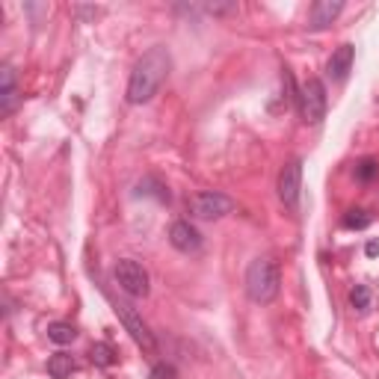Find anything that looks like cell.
<instances>
[{"mask_svg":"<svg viewBox=\"0 0 379 379\" xmlns=\"http://www.w3.org/2000/svg\"><path fill=\"white\" fill-rule=\"evenodd\" d=\"M172 71V56L163 45L148 48L143 56L133 63L131 81H128V101L131 104H148L151 98L161 92L163 81Z\"/></svg>","mask_w":379,"mask_h":379,"instance_id":"6da1fadb","label":"cell"},{"mask_svg":"<svg viewBox=\"0 0 379 379\" xmlns=\"http://www.w3.org/2000/svg\"><path fill=\"white\" fill-rule=\"evenodd\" d=\"M282 290V270L273 258H255L246 267V293L252 303L258 305H270L273 299Z\"/></svg>","mask_w":379,"mask_h":379,"instance_id":"7a4b0ae2","label":"cell"},{"mask_svg":"<svg viewBox=\"0 0 379 379\" xmlns=\"http://www.w3.org/2000/svg\"><path fill=\"white\" fill-rule=\"evenodd\" d=\"M113 308H116V314H118V320H122L125 332L133 338V344L143 350L146 355H157V338H154V332L148 329V323L143 320V314H139L131 303H125V299H118Z\"/></svg>","mask_w":379,"mask_h":379,"instance_id":"3957f363","label":"cell"},{"mask_svg":"<svg viewBox=\"0 0 379 379\" xmlns=\"http://www.w3.org/2000/svg\"><path fill=\"white\" fill-rule=\"evenodd\" d=\"M326 104H329V98H326V86L320 77H308V81L299 86V116H303V122L308 125H320L323 118H326Z\"/></svg>","mask_w":379,"mask_h":379,"instance_id":"277c9868","label":"cell"},{"mask_svg":"<svg viewBox=\"0 0 379 379\" xmlns=\"http://www.w3.org/2000/svg\"><path fill=\"white\" fill-rule=\"evenodd\" d=\"M113 278H116V285L122 288L128 296H133V299H143L151 290V285H148V270L139 264V261H133V258H122V261H116Z\"/></svg>","mask_w":379,"mask_h":379,"instance_id":"5b68a950","label":"cell"},{"mask_svg":"<svg viewBox=\"0 0 379 379\" xmlns=\"http://www.w3.org/2000/svg\"><path fill=\"white\" fill-rule=\"evenodd\" d=\"M234 211V198L226 196V193H219V190H202V193H196L190 198V213L196 219H223Z\"/></svg>","mask_w":379,"mask_h":379,"instance_id":"8992f818","label":"cell"},{"mask_svg":"<svg viewBox=\"0 0 379 379\" xmlns=\"http://www.w3.org/2000/svg\"><path fill=\"white\" fill-rule=\"evenodd\" d=\"M276 190H278V198H282V205L288 211L299 208V196H303V161H299V157H293V161H288L282 166Z\"/></svg>","mask_w":379,"mask_h":379,"instance_id":"52a82bcc","label":"cell"},{"mask_svg":"<svg viewBox=\"0 0 379 379\" xmlns=\"http://www.w3.org/2000/svg\"><path fill=\"white\" fill-rule=\"evenodd\" d=\"M169 243L184 252V255H193L202 249V234H198V228L190 223V219H175V223L169 226Z\"/></svg>","mask_w":379,"mask_h":379,"instance_id":"ba28073f","label":"cell"},{"mask_svg":"<svg viewBox=\"0 0 379 379\" xmlns=\"http://www.w3.org/2000/svg\"><path fill=\"white\" fill-rule=\"evenodd\" d=\"M353 63H355V45L344 42L341 48H335L332 56H329V63H326V74H329V81L332 84H344L350 71H353Z\"/></svg>","mask_w":379,"mask_h":379,"instance_id":"9c48e42d","label":"cell"},{"mask_svg":"<svg viewBox=\"0 0 379 379\" xmlns=\"http://www.w3.org/2000/svg\"><path fill=\"white\" fill-rule=\"evenodd\" d=\"M341 12H344L341 0H317V4H311V9H308V27L311 30H326Z\"/></svg>","mask_w":379,"mask_h":379,"instance_id":"30bf717a","label":"cell"},{"mask_svg":"<svg viewBox=\"0 0 379 379\" xmlns=\"http://www.w3.org/2000/svg\"><path fill=\"white\" fill-rule=\"evenodd\" d=\"M21 95H18V84H15V69L4 66L0 69V116H12Z\"/></svg>","mask_w":379,"mask_h":379,"instance_id":"8fae6325","label":"cell"},{"mask_svg":"<svg viewBox=\"0 0 379 379\" xmlns=\"http://www.w3.org/2000/svg\"><path fill=\"white\" fill-rule=\"evenodd\" d=\"M77 370V362L71 353H54L48 358V376L51 379H71V373Z\"/></svg>","mask_w":379,"mask_h":379,"instance_id":"7c38bea8","label":"cell"},{"mask_svg":"<svg viewBox=\"0 0 379 379\" xmlns=\"http://www.w3.org/2000/svg\"><path fill=\"white\" fill-rule=\"evenodd\" d=\"M74 338H77V326H74V323H66V320L48 323V341H54L56 347L74 344Z\"/></svg>","mask_w":379,"mask_h":379,"instance_id":"4fadbf2b","label":"cell"},{"mask_svg":"<svg viewBox=\"0 0 379 379\" xmlns=\"http://www.w3.org/2000/svg\"><path fill=\"white\" fill-rule=\"evenodd\" d=\"M89 362H92L95 368H113V365L118 362V353H116L113 344L98 341V344H92V350H89Z\"/></svg>","mask_w":379,"mask_h":379,"instance_id":"5bb4252c","label":"cell"},{"mask_svg":"<svg viewBox=\"0 0 379 379\" xmlns=\"http://www.w3.org/2000/svg\"><path fill=\"white\" fill-rule=\"evenodd\" d=\"M136 196H154L157 202H169V190L157 181V178H143L136 184Z\"/></svg>","mask_w":379,"mask_h":379,"instance_id":"9a60e30c","label":"cell"},{"mask_svg":"<svg viewBox=\"0 0 379 379\" xmlns=\"http://www.w3.org/2000/svg\"><path fill=\"white\" fill-rule=\"evenodd\" d=\"M370 223H373V216H370L368 211H362V208L347 211V213H344V219H341V226H344V228H350V231H362V228H368Z\"/></svg>","mask_w":379,"mask_h":379,"instance_id":"2e32d148","label":"cell"},{"mask_svg":"<svg viewBox=\"0 0 379 379\" xmlns=\"http://www.w3.org/2000/svg\"><path fill=\"white\" fill-rule=\"evenodd\" d=\"M373 178H379V161L376 157H362V161L355 163V181L370 184Z\"/></svg>","mask_w":379,"mask_h":379,"instance_id":"e0dca14e","label":"cell"},{"mask_svg":"<svg viewBox=\"0 0 379 379\" xmlns=\"http://www.w3.org/2000/svg\"><path fill=\"white\" fill-rule=\"evenodd\" d=\"M350 305H353V311L365 314V311L370 308V288H368V285H355V288L350 290Z\"/></svg>","mask_w":379,"mask_h":379,"instance_id":"ac0fdd59","label":"cell"},{"mask_svg":"<svg viewBox=\"0 0 379 379\" xmlns=\"http://www.w3.org/2000/svg\"><path fill=\"white\" fill-rule=\"evenodd\" d=\"M148 379H178V370L172 362H157L148 373Z\"/></svg>","mask_w":379,"mask_h":379,"instance_id":"d6986e66","label":"cell"},{"mask_svg":"<svg viewBox=\"0 0 379 379\" xmlns=\"http://www.w3.org/2000/svg\"><path fill=\"white\" fill-rule=\"evenodd\" d=\"M234 9H237L234 4H208L205 6L208 15H226V12H234Z\"/></svg>","mask_w":379,"mask_h":379,"instance_id":"ffe728a7","label":"cell"},{"mask_svg":"<svg viewBox=\"0 0 379 379\" xmlns=\"http://www.w3.org/2000/svg\"><path fill=\"white\" fill-rule=\"evenodd\" d=\"M365 255H368V258H376V255H379V241H368Z\"/></svg>","mask_w":379,"mask_h":379,"instance_id":"44dd1931","label":"cell"}]
</instances>
